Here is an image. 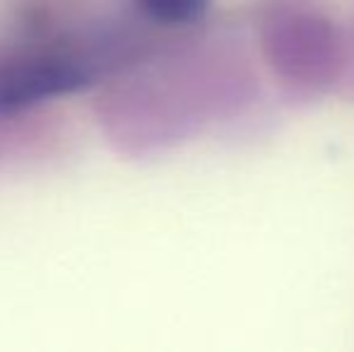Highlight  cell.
<instances>
[{
	"instance_id": "obj_2",
	"label": "cell",
	"mask_w": 354,
	"mask_h": 352,
	"mask_svg": "<svg viewBox=\"0 0 354 352\" xmlns=\"http://www.w3.org/2000/svg\"><path fill=\"white\" fill-rule=\"evenodd\" d=\"M147 17L169 27L193 24L210 10L212 0H136Z\"/></svg>"
},
{
	"instance_id": "obj_1",
	"label": "cell",
	"mask_w": 354,
	"mask_h": 352,
	"mask_svg": "<svg viewBox=\"0 0 354 352\" xmlns=\"http://www.w3.org/2000/svg\"><path fill=\"white\" fill-rule=\"evenodd\" d=\"M87 80L89 73L80 63L61 61V58L5 68L0 71V113L66 94L87 85Z\"/></svg>"
}]
</instances>
